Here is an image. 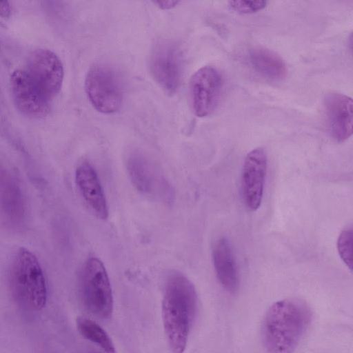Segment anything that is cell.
Wrapping results in <instances>:
<instances>
[{
  "label": "cell",
  "instance_id": "7402d4cb",
  "mask_svg": "<svg viewBox=\"0 0 353 353\" xmlns=\"http://www.w3.org/2000/svg\"><path fill=\"white\" fill-rule=\"evenodd\" d=\"M90 353H96V352H90Z\"/></svg>",
  "mask_w": 353,
  "mask_h": 353
},
{
  "label": "cell",
  "instance_id": "5bb4252c",
  "mask_svg": "<svg viewBox=\"0 0 353 353\" xmlns=\"http://www.w3.org/2000/svg\"><path fill=\"white\" fill-rule=\"evenodd\" d=\"M0 210L11 226L20 227L26 219V207L21 190L14 178L0 172Z\"/></svg>",
  "mask_w": 353,
  "mask_h": 353
},
{
  "label": "cell",
  "instance_id": "9a60e30c",
  "mask_svg": "<svg viewBox=\"0 0 353 353\" xmlns=\"http://www.w3.org/2000/svg\"><path fill=\"white\" fill-rule=\"evenodd\" d=\"M212 259L216 276L222 287L233 293L239 286V274L231 245L225 238H220L213 245Z\"/></svg>",
  "mask_w": 353,
  "mask_h": 353
},
{
  "label": "cell",
  "instance_id": "5b68a950",
  "mask_svg": "<svg viewBox=\"0 0 353 353\" xmlns=\"http://www.w3.org/2000/svg\"><path fill=\"white\" fill-rule=\"evenodd\" d=\"M85 88L92 106L99 112H117L123 101V88L117 72L105 64H96L88 72Z\"/></svg>",
  "mask_w": 353,
  "mask_h": 353
},
{
  "label": "cell",
  "instance_id": "6da1fadb",
  "mask_svg": "<svg viewBox=\"0 0 353 353\" xmlns=\"http://www.w3.org/2000/svg\"><path fill=\"white\" fill-rule=\"evenodd\" d=\"M312 313L303 300L289 298L274 303L262 324V341L268 353H294L306 333Z\"/></svg>",
  "mask_w": 353,
  "mask_h": 353
},
{
  "label": "cell",
  "instance_id": "44dd1931",
  "mask_svg": "<svg viewBox=\"0 0 353 353\" xmlns=\"http://www.w3.org/2000/svg\"><path fill=\"white\" fill-rule=\"evenodd\" d=\"M10 15V6L8 1H0V17L8 18Z\"/></svg>",
  "mask_w": 353,
  "mask_h": 353
},
{
  "label": "cell",
  "instance_id": "d6986e66",
  "mask_svg": "<svg viewBox=\"0 0 353 353\" xmlns=\"http://www.w3.org/2000/svg\"><path fill=\"white\" fill-rule=\"evenodd\" d=\"M228 5L232 10L237 13L249 14L257 12L265 8L267 5V1L262 0H234L229 1Z\"/></svg>",
  "mask_w": 353,
  "mask_h": 353
},
{
  "label": "cell",
  "instance_id": "7a4b0ae2",
  "mask_svg": "<svg viewBox=\"0 0 353 353\" xmlns=\"http://www.w3.org/2000/svg\"><path fill=\"white\" fill-rule=\"evenodd\" d=\"M197 296L192 283L179 272H172L165 281L162 300V321L169 347L183 353L196 308Z\"/></svg>",
  "mask_w": 353,
  "mask_h": 353
},
{
  "label": "cell",
  "instance_id": "9c48e42d",
  "mask_svg": "<svg viewBox=\"0 0 353 353\" xmlns=\"http://www.w3.org/2000/svg\"><path fill=\"white\" fill-rule=\"evenodd\" d=\"M126 169L134 187L148 196L168 201L170 190L166 180L141 153L132 152L126 159Z\"/></svg>",
  "mask_w": 353,
  "mask_h": 353
},
{
  "label": "cell",
  "instance_id": "4fadbf2b",
  "mask_svg": "<svg viewBox=\"0 0 353 353\" xmlns=\"http://www.w3.org/2000/svg\"><path fill=\"white\" fill-rule=\"evenodd\" d=\"M75 182L92 213L101 219H105L108 216L106 199L97 172L89 162L84 161L77 166Z\"/></svg>",
  "mask_w": 353,
  "mask_h": 353
},
{
  "label": "cell",
  "instance_id": "8992f818",
  "mask_svg": "<svg viewBox=\"0 0 353 353\" xmlns=\"http://www.w3.org/2000/svg\"><path fill=\"white\" fill-rule=\"evenodd\" d=\"M222 83L220 72L212 66H203L194 73L189 83V99L196 116L205 117L215 110L220 100Z\"/></svg>",
  "mask_w": 353,
  "mask_h": 353
},
{
  "label": "cell",
  "instance_id": "e0dca14e",
  "mask_svg": "<svg viewBox=\"0 0 353 353\" xmlns=\"http://www.w3.org/2000/svg\"><path fill=\"white\" fill-rule=\"evenodd\" d=\"M77 327L85 339L97 345L105 353H116L110 336L97 322L87 317L79 316L77 319Z\"/></svg>",
  "mask_w": 353,
  "mask_h": 353
},
{
  "label": "cell",
  "instance_id": "30bf717a",
  "mask_svg": "<svg viewBox=\"0 0 353 353\" xmlns=\"http://www.w3.org/2000/svg\"><path fill=\"white\" fill-rule=\"evenodd\" d=\"M10 83L14 103L22 114L31 118H41L49 113L51 99L41 91L26 70L14 71Z\"/></svg>",
  "mask_w": 353,
  "mask_h": 353
},
{
  "label": "cell",
  "instance_id": "3957f363",
  "mask_svg": "<svg viewBox=\"0 0 353 353\" xmlns=\"http://www.w3.org/2000/svg\"><path fill=\"white\" fill-rule=\"evenodd\" d=\"M8 287L13 301L21 308L35 312L47 301L45 276L37 256L25 248L14 254L8 272Z\"/></svg>",
  "mask_w": 353,
  "mask_h": 353
},
{
  "label": "cell",
  "instance_id": "ffe728a7",
  "mask_svg": "<svg viewBox=\"0 0 353 353\" xmlns=\"http://www.w3.org/2000/svg\"><path fill=\"white\" fill-rule=\"evenodd\" d=\"M161 9L168 10L176 6L179 1L176 0H157L153 1Z\"/></svg>",
  "mask_w": 353,
  "mask_h": 353
},
{
  "label": "cell",
  "instance_id": "52a82bcc",
  "mask_svg": "<svg viewBox=\"0 0 353 353\" xmlns=\"http://www.w3.org/2000/svg\"><path fill=\"white\" fill-rule=\"evenodd\" d=\"M26 71L41 91L50 99L60 91L63 68L59 58L51 50L37 49L32 52Z\"/></svg>",
  "mask_w": 353,
  "mask_h": 353
},
{
  "label": "cell",
  "instance_id": "ba28073f",
  "mask_svg": "<svg viewBox=\"0 0 353 353\" xmlns=\"http://www.w3.org/2000/svg\"><path fill=\"white\" fill-rule=\"evenodd\" d=\"M150 69L154 79L165 92L175 93L181 74V54L177 45L167 40L158 42L152 52Z\"/></svg>",
  "mask_w": 353,
  "mask_h": 353
},
{
  "label": "cell",
  "instance_id": "7c38bea8",
  "mask_svg": "<svg viewBox=\"0 0 353 353\" xmlns=\"http://www.w3.org/2000/svg\"><path fill=\"white\" fill-rule=\"evenodd\" d=\"M325 113L333 138L343 142L350 137L353 126V101L338 92L327 93L324 99Z\"/></svg>",
  "mask_w": 353,
  "mask_h": 353
},
{
  "label": "cell",
  "instance_id": "277c9868",
  "mask_svg": "<svg viewBox=\"0 0 353 353\" xmlns=\"http://www.w3.org/2000/svg\"><path fill=\"white\" fill-rule=\"evenodd\" d=\"M79 283L81 299L87 310L99 318H110L112 291L105 268L99 259L92 257L84 263Z\"/></svg>",
  "mask_w": 353,
  "mask_h": 353
},
{
  "label": "cell",
  "instance_id": "8fae6325",
  "mask_svg": "<svg viewBox=\"0 0 353 353\" xmlns=\"http://www.w3.org/2000/svg\"><path fill=\"white\" fill-rule=\"evenodd\" d=\"M268 158L261 148H254L246 155L242 169L241 192L246 207L254 211L260 206L263 194Z\"/></svg>",
  "mask_w": 353,
  "mask_h": 353
},
{
  "label": "cell",
  "instance_id": "ac0fdd59",
  "mask_svg": "<svg viewBox=\"0 0 353 353\" xmlns=\"http://www.w3.org/2000/svg\"><path fill=\"white\" fill-rule=\"evenodd\" d=\"M339 254L350 269H352V228L348 227L343 230L339 235L337 242Z\"/></svg>",
  "mask_w": 353,
  "mask_h": 353
},
{
  "label": "cell",
  "instance_id": "2e32d148",
  "mask_svg": "<svg viewBox=\"0 0 353 353\" xmlns=\"http://www.w3.org/2000/svg\"><path fill=\"white\" fill-rule=\"evenodd\" d=\"M248 59L254 70L264 77L279 81L286 77L285 62L279 55L269 49L253 48L249 52Z\"/></svg>",
  "mask_w": 353,
  "mask_h": 353
}]
</instances>
